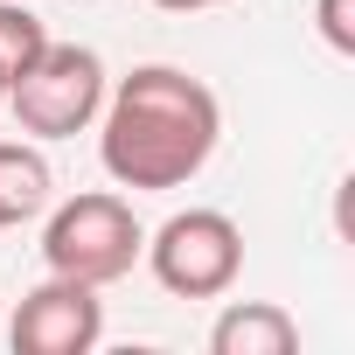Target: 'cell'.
<instances>
[{
	"label": "cell",
	"instance_id": "obj_1",
	"mask_svg": "<svg viewBox=\"0 0 355 355\" xmlns=\"http://www.w3.org/2000/svg\"><path fill=\"white\" fill-rule=\"evenodd\" d=\"M223 139V105L202 77L174 63H139L105 91L98 112V160L119 189H189Z\"/></svg>",
	"mask_w": 355,
	"mask_h": 355
},
{
	"label": "cell",
	"instance_id": "obj_2",
	"mask_svg": "<svg viewBox=\"0 0 355 355\" xmlns=\"http://www.w3.org/2000/svg\"><path fill=\"white\" fill-rule=\"evenodd\" d=\"M139 251H146V230H139L132 202L112 196V189L70 196V202H56L49 223H42V258H49V272L84 279V286L125 279V272L139 265Z\"/></svg>",
	"mask_w": 355,
	"mask_h": 355
},
{
	"label": "cell",
	"instance_id": "obj_3",
	"mask_svg": "<svg viewBox=\"0 0 355 355\" xmlns=\"http://www.w3.org/2000/svg\"><path fill=\"white\" fill-rule=\"evenodd\" d=\"M105 56L84 42H49L15 84H8V112L28 139H77L84 125H98L105 112Z\"/></svg>",
	"mask_w": 355,
	"mask_h": 355
},
{
	"label": "cell",
	"instance_id": "obj_4",
	"mask_svg": "<svg viewBox=\"0 0 355 355\" xmlns=\"http://www.w3.org/2000/svg\"><path fill=\"white\" fill-rule=\"evenodd\" d=\"M139 258L174 300H223L244 272V230L223 209H182L146 237Z\"/></svg>",
	"mask_w": 355,
	"mask_h": 355
},
{
	"label": "cell",
	"instance_id": "obj_5",
	"mask_svg": "<svg viewBox=\"0 0 355 355\" xmlns=\"http://www.w3.org/2000/svg\"><path fill=\"white\" fill-rule=\"evenodd\" d=\"M8 341H15V355H91L105 341V300H98V286L49 272L42 286L21 293Z\"/></svg>",
	"mask_w": 355,
	"mask_h": 355
},
{
	"label": "cell",
	"instance_id": "obj_6",
	"mask_svg": "<svg viewBox=\"0 0 355 355\" xmlns=\"http://www.w3.org/2000/svg\"><path fill=\"white\" fill-rule=\"evenodd\" d=\"M216 355H293L300 348V320L272 300H230L209 327Z\"/></svg>",
	"mask_w": 355,
	"mask_h": 355
},
{
	"label": "cell",
	"instance_id": "obj_7",
	"mask_svg": "<svg viewBox=\"0 0 355 355\" xmlns=\"http://www.w3.org/2000/svg\"><path fill=\"white\" fill-rule=\"evenodd\" d=\"M56 202V174L42 160V146L28 139H0V230H21Z\"/></svg>",
	"mask_w": 355,
	"mask_h": 355
},
{
	"label": "cell",
	"instance_id": "obj_8",
	"mask_svg": "<svg viewBox=\"0 0 355 355\" xmlns=\"http://www.w3.org/2000/svg\"><path fill=\"white\" fill-rule=\"evenodd\" d=\"M42 49H49V28H42V21H35L28 8L0 0V77L15 84V77H21V70H28V63H35Z\"/></svg>",
	"mask_w": 355,
	"mask_h": 355
},
{
	"label": "cell",
	"instance_id": "obj_9",
	"mask_svg": "<svg viewBox=\"0 0 355 355\" xmlns=\"http://www.w3.org/2000/svg\"><path fill=\"white\" fill-rule=\"evenodd\" d=\"M313 21L334 56H355V0H313Z\"/></svg>",
	"mask_w": 355,
	"mask_h": 355
},
{
	"label": "cell",
	"instance_id": "obj_10",
	"mask_svg": "<svg viewBox=\"0 0 355 355\" xmlns=\"http://www.w3.org/2000/svg\"><path fill=\"white\" fill-rule=\"evenodd\" d=\"M153 8H167V15H202V8H223V0H153Z\"/></svg>",
	"mask_w": 355,
	"mask_h": 355
},
{
	"label": "cell",
	"instance_id": "obj_11",
	"mask_svg": "<svg viewBox=\"0 0 355 355\" xmlns=\"http://www.w3.org/2000/svg\"><path fill=\"white\" fill-rule=\"evenodd\" d=\"M0 112H8V77H0Z\"/></svg>",
	"mask_w": 355,
	"mask_h": 355
}]
</instances>
